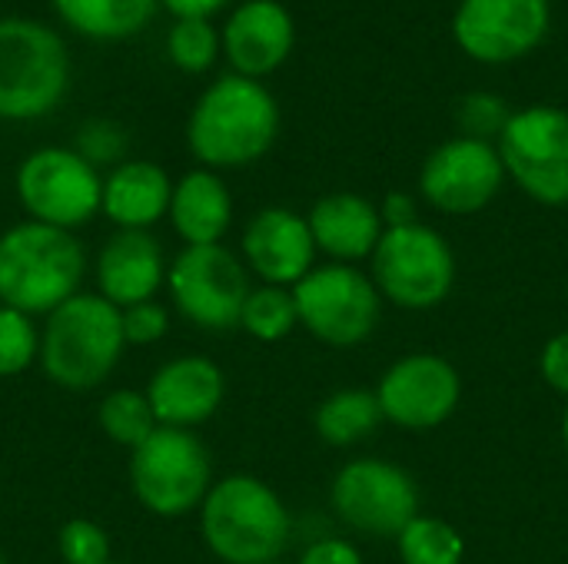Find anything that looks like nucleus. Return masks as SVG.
Listing matches in <instances>:
<instances>
[{
    "label": "nucleus",
    "mask_w": 568,
    "mask_h": 564,
    "mask_svg": "<svg viewBox=\"0 0 568 564\" xmlns=\"http://www.w3.org/2000/svg\"><path fill=\"white\" fill-rule=\"evenodd\" d=\"M280 136V103L263 80L216 76L193 103L186 146L206 170H243L260 163Z\"/></svg>",
    "instance_id": "1"
},
{
    "label": "nucleus",
    "mask_w": 568,
    "mask_h": 564,
    "mask_svg": "<svg viewBox=\"0 0 568 564\" xmlns=\"http://www.w3.org/2000/svg\"><path fill=\"white\" fill-rule=\"evenodd\" d=\"M196 515L203 545L223 564L280 562L293 535L286 502L250 472L216 479Z\"/></svg>",
    "instance_id": "2"
},
{
    "label": "nucleus",
    "mask_w": 568,
    "mask_h": 564,
    "mask_svg": "<svg viewBox=\"0 0 568 564\" xmlns=\"http://www.w3.org/2000/svg\"><path fill=\"white\" fill-rule=\"evenodd\" d=\"M87 253L67 229L23 219L0 233V306L50 316L80 293Z\"/></svg>",
    "instance_id": "3"
},
{
    "label": "nucleus",
    "mask_w": 568,
    "mask_h": 564,
    "mask_svg": "<svg viewBox=\"0 0 568 564\" xmlns=\"http://www.w3.org/2000/svg\"><path fill=\"white\" fill-rule=\"evenodd\" d=\"M126 352L123 319L100 293H77L43 319L40 369L67 392L103 386Z\"/></svg>",
    "instance_id": "4"
},
{
    "label": "nucleus",
    "mask_w": 568,
    "mask_h": 564,
    "mask_svg": "<svg viewBox=\"0 0 568 564\" xmlns=\"http://www.w3.org/2000/svg\"><path fill=\"white\" fill-rule=\"evenodd\" d=\"M70 90L63 37L33 17H0V120L27 123L53 113Z\"/></svg>",
    "instance_id": "5"
},
{
    "label": "nucleus",
    "mask_w": 568,
    "mask_h": 564,
    "mask_svg": "<svg viewBox=\"0 0 568 564\" xmlns=\"http://www.w3.org/2000/svg\"><path fill=\"white\" fill-rule=\"evenodd\" d=\"M130 489L156 519H183L200 512L213 489V459L203 439L190 429L160 425L130 452Z\"/></svg>",
    "instance_id": "6"
},
{
    "label": "nucleus",
    "mask_w": 568,
    "mask_h": 564,
    "mask_svg": "<svg viewBox=\"0 0 568 564\" xmlns=\"http://www.w3.org/2000/svg\"><path fill=\"white\" fill-rule=\"evenodd\" d=\"M369 279L376 283L383 302L426 312L453 296L456 253L449 239L426 223L386 229L369 256Z\"/></svg>",
    "instance_id": "7"
},
{
    "label": "nucleus",
    "mask_w": 568,
    "mask_h": 564,
    "mask_svg": "<svg viewBox=\"0 0 568 564\" xmlns=\"http://www.w3.org/2000/svg\"><path fill=\"white\" fill-rule=\"evenodd\" d=\"M423 495L416 479L389 462L359 455L339 465L329 482V509L343 529L373 542H396L399 532L423 515Z\"/></svg>",
    "instance_id": "8"
},
{
    "label": "nucleus",
    "mask_w": 568,
    "mask_h": 564,
    "mask_svg": "<svg viewBox=\"0 0 568 564\" xmlns=\"http://www.w3.org/2000/svg\"><path fill=\"white\" fill-rule=\"evenodd\" d=\"M300 326L329 349L369 342L383 322V296L369 273L343 263H323L293 286Z\"/></svg>",
    "instance_id": "9"
},
{
    "label": "nucleus",
    "mask_w": 568,
    "mask_h": 564,
    "mask_svg": "<svg viewBox=\"0 0 568 564\" xmlns=\"http://www.w3.org/2000/svg\"><path fill=\"white\" fill-rule=\"evenodd\" d=\"M13 189L27 219L67 233L87 226L103 206V176L73 146H40L27 153L17 166Z\"/></svg>",
    "instance_id": "10"
},
{
    "label": "nucleus",
    "mask_w": 568,
    "mask_h": 564,
    "mask_svg": "<svg viewBox=\"0 0 568 564\" xmlns=\"http://www.w3.org/2000/svg\"><path fill=\"white\" fill-rule=\"evenodd\" d=\"M250 289V269L223 243L183 246L166 269V293L173 309L203 332L240 329Z\"/></svg>",
    "instance_id": "11"
},
{
    "label": "nucleus",
    "mask_w": 568,
    "mask_h": 564,
    "mask_svg": "<svg viewBox=\"0 0 568 564\" xmlns=\"http://www.w3.org/2000/svg\"><path fill=\"white\" fill-rule=\"evenodd\" d=\"M506 176L539 206H568V110L532 103L513 113L496 143Z\"/></svg>",
    "instance_id": "12"
},
{
    "label": "nucleus",
    "mask_w": 568,
    "mask_h": 564,
    "mask_svg": "<svg viewBox=\"0 0 568 564\" xmlns=\"http://www.w3.org/2000/svg\"><path fill=\"white\" fill-rule=\"evenodd\" d=\"M506 166L496 143L449 136L429 150L419 166V196L443 216H476L506 186Z\"/></svg>",
    "instance_id": "13"
},
{
    "label": "nucleus",
    "mask_w": 568,
    "mask_h": 564,
    "mask_svg": "<svg viewBox=\"0 0 568 564\" xmlns=\"http://www.w3.org/2000/svg\"><path fill=\"white\" fill-rule=\"evenodd\" d=\"M383 419L403 432H433L463 406L459 369L436 352H409L396 359L376 382Z\"/></svg>",
    "instance_id": "14"
},
{
    "label": "nucleus",
    "mask_w": 568,
    "mask_h": 564,
    "mask_svg": "<svg viewBox=\"0 0 568 564\" xmlns=\"http://www.w3.org/2000/svg\"><path fill=\"white\" fill-rule=\"evenodd\" d=\"M552 27V0H459L453 13L456 47L489 66L516 63L539 50Z\"/></svg>",
    "instance_id": "15"
},
{
    "label": "nucleus",
    "mask_w": 568,
    "mask_h": 564,
    "mask_svg": "<svg viewBox=\"0 0 568 564\" xmlns=\"http://www.w3.org/2000/svg\"><path fill=\"white\" fill-rule=\"evenodd\" d=\"M316 256L306 216L290 206H266L243 226L240 259L266 286L293 289L316 269Z\"/></svg>",
    "instance_id": "16"
},
{
    "label": "nucleus",
    "mask_w": 568,
    "mask_h": 564,
    "mask_svg": "<svg viewBox=\"0 0 568 564\" xmlns=\"http://www.w3.org/2000/svg\"><path fill=\"white\" fill-rule=\"evenodd\" d=\"M223 57L250 80L273 76L296 47V20L280 0H243L223 23Z\"/></svg>",
    "instance_id": "17"
},
{
    "label": "nucleus",
    "mask_w": 568,
    "mask_h": 564,
    "mask_svg": "<svg viewBox=\"0 0 568 564\" xmlns=\"http://www.w3.org/2000/svg\"><path fill=\"white\" fill-rule=\"evenodd\" d=\"M143 392L156 425L193 432L220 412L226 399V376L206 356H176L150 376Z\"/></svg>",
    "instance_id": "18"
},
{
    "label": "nucleus",
    "mask_w": 568,
    "mask_h": 564,
    "mask_svg": "<svg viewBox=\"0 0 568 564\" xmlns=\"http://www.w3.org/2000/svg\"><path fill=\"white\" fill-rule=\"evenodd\" d=\"M166 269L170 263L153 233L116 229L93 263L97 293L116 309H130L136 302L156 299V293L166 286Z\"/></svg>",
    "instance_id": "19"
},
{
    "label": "nucleus",
    "mask_w": 568,
    "mask_h": 564,
    "mask_svg": "<svg viewBox=\"0 0 568 564\" xmlns=\"http://www.w3.org/2000/svg\"><path fill=\"white\" fill-rule=\"evenodd\" d=\"M306 223H310L316 253L326 256V263H343V266H356L369 259L386 233L379 203L353 189H336V193L320 196L310 206Z\"/></svg>",
    "instance_id": "20"
},
{
    "label": "nucleus",
    "mask_w": 568,
    "mask_h": 564,
    "mask_svg": "<svg viewBox=\"0 0 568 564\" xmlns=\"http://www.w3.org/2000/svg\"><path fill=\"white\" fill-rule=\"evenodd\" d=\"M173 180L153 160H123L103 176L100 213L116 229L150 233L170 213Z\"/></svg>",
    "instance_id": "21"
},
{
    "label": "nucleus",
    "mask_w": 568,
    "mask_h": 564,
    "mask_svg": "<svg viewBox=\"0 0 568 564\" xmlns=\"http://www.w3.org/2000/svg\"><path fill=\"white\" fill-rule=\"evenodd\" d=\"M183 246H216L233 226V193L216 170L196 166L173 183L170 213Z\"/></svg>",
    "instance_id": "22"
},
{
    "label": "nucleus",
    "mask_w": 568,
    "mask_h": 564,
    "mask_svg": "<svg viewBox=\"0 0 568 564\" xmlns=\"http://www.w3.org/2000/svg\"><path fill=\"white\" fill-rule=\"evenodd\" d=\"M57 17L87 40H126L136 37L153 17L160 0H50Z\"/></svg>",
    "instance_id": "23"
},
{
    "label": "nucleus",
    "mask_w": 568,
    "mask_h": 564,
    "mask_svg": "<svg viewBox=\"0 0 568 564\" xmlns=\"http://www.w3.org/2000/svg\"><path fill=\"white\" fill-rule=\"evenodd\" d=\"M383 422L386 419L373 389H336L313 412V429L320 442L329 449L359 445L373 439Z\"/></svg>",
    "instance_id": "24"
},
{
    "label": "nucleus",
    "mask_w": 568,
    "mask_h": 564,
    "mask_svg": "<svg viewBox=\"0 0 568 564\" xmlns=\"http://www.w3.org/2000/svg\"><path fill=\"white\" fill-rule=\"evenodd\" d=\"M396 555L403 564H463L466 562V539L446 519L416 515L399 532Z\"/></svg>",
    "instance_id": "25"
},
{
    "label": "nucleus",
    "mask_w": 568,
    "mask_h": 564,
    "mask_svg": "<svg viewBox=\"0 0 568 564\" xmlns=\"http://www.w3.org/2000/svg\"><path fill=\"white\" fill-rule=\"evenodd\" d=\"M97 425L103 429V435L113 445H123L126 452L143 445L160 429L156 416L146 402V392H136V389L106 392L103 402L97 406Z\"/></svg>",
    "instance_id": "26"
},
{
    "label": "nucleus",
    "mask_w": 568,
    "mask_h": 564,
    "mask_svg": "<svg viewBox=\"0 0 568 564\" xmlns=\"http://www.w3.org/2000/svg\"><path fill=\"white\" fill-rule=\"evenodd\" d=\"M240 329L256 342H283L293 329H300V312L293 289L286 286H253L240 316Z\"/></svg>",
    "instance_id": "27"
},
{
    "label": "nucleus",
    "mask_w": 568,
    "mask_h": 564,
    "mask_svg": "<svg viewBox=\"0 0 568 564\" xmlns=\"http://www.w3.org/2000/svg\"><path fill=\"white\" fill-rule=\"evenodd\" d=\"M220 53H223V37L213 27V20H203V17L173 20L166 33V57L176 70L193 73V76L206 73L213 70Z\"/></svg>",
    "instance_id": "28"
},
{
    "label": "nucleus",
    "mask_w": 568,
    "mask_h": 564,
    "mask_svg": "<svg viewBox=\"0 0 568 564\" xmlns=\"http://www.w3.org/2000/svg\"><path fill=\"white\" fill-rule=\"evenodd\" d=\"M40 362V326L33 316L0 306V379L23 376Z\"/></svg>",
    "instance_id": "29"
},
{
    "label": "nucleus",
    "mask_w": 568,
    "mask_h": 564,
    "mask_svg": "<svg viewBox=\"0 0 568 564\" xmlns=\"http://www.w3.org/2000/svg\"><path fill=\"white\" fill-rule=\"evenodd\" d=\"M513 113L516 110L499 93L473 90L456 103V126H459V136L483 140V143H499V136L509 126Z\"/></svg>",
    "instance_id": "30"
},
{
    "label": "nucleus",
    "mask_w": 568,
    "mask_h": 564,
    "mask_svg": "<svg viewBox=\"0 0 568 564\" xmlns=\"http://www.w3.org/2000/svg\"><path fill=\"white\" fill-rule=\"evenodd\" d=\"M57 552L63 564H110V535L90 519H70L57 532Z\"/></svg>",
    "instance_id": "31"
},
{
    "label": "nucleus",
    "mask_w": 568,
    "mask_h": 564,
    "mask_svg": "<svg viewBox=\"0 0 568 564\" xmlns=\"http://www.w3.org/2000/svg\"><path fill=\"white\" fill-rule=\"evenodd\" d=\"M73 150H77L87 163H93L97 170H100V166H110V170H113V166L123 163L126 133H123L120 123L103 120V116H93V120H87V123L77 130Z\"/></svg>",
    "instance_id": "32"
},
{
    "label": "nucleus",
    "mask_w": 568,
    "mask_h": 564,
    "mask_svg": "<svg viewBox=\"0 0 568 564\" xmlns=\"http://www.w3.org/2000/svg\"><path fill=\"white\" fill-rule=\"evenodd\" d=\"M120 319H123L126 346H136V349L156 346L170 332V309L163 302H156V299H146V302L130 306V309H120Z\"/></svg>",
    "instance_id": "33"
},
{
    "label": "nucleus",
    "mask_w": 568,
    "mask_h": 564,
    "mask_svg": "<svg viewBox=\"0 0 568 564\" xmlns=\"http://www.w3.org/2000/svg\"><path fill=\"white\" fill-rule=\"evenodd\" d=\"M539 376H542V382L556 396H562L568 402V329L556 332L542 346V352H539Z\"/></svg>",
    "instance_id": "34"
},
{
    "label": "nucleus",
    "mask_w": 568,
    "mask_h": 564,
    "mask_svg": "<svg viewBox=\"0 0 568 564\" xmlns=\"http://www.w3.org/2000/svg\"><path fill=\"white\" fill-rule=\"evenodd\" d=\"M296 564H363V555H359L356 542L339 539V535H326V539L310 542Z\"/></svg>",
    "instance_id": "35"
},
{
    "label": "nucleus",
    "mask_w": 568,
    "mask_h": 564,
    "mask_svg": "<svg viewBox=\"0 0 568 564\" xmlns=\"http://www.w3.org/2000/svg\"><path fill=\"white\" fill-rule=\"evenodd\" d=\"M379 216L386 229H399V226H413L423 223L419 219V199L406 189H389L379 203Z\"/></svg>",
    "instance_id": "36"
},
{
    "label": "nucleus",
    "mask_w": 568,
    "mask_h": 564,
    "mask_svg": "<svg viewBox=\"0 0 568 564\" xmlns=\"http://www.w3.org/2000/svg\"><path fill=\"white\" fill-rule=\"evenodd\" d=\"M230 0H160L163 10H170L176 20H186V17H203L210 20L213 13H220Z\"/></svg>",
    "instance_id": "37"
},
{
    "label": "nucleus",
    "mask_w": 568,
    "mask_h": 564,
    "mask_svg": "<svg viewBox=\"0 0 568 564\" xmlns=\"http://www.w3.org/2000/svg\"><path fill=\"white\" fill-rule=\"evenodd\" d=\"M559 435H562V445H566V452H568V402H566V409H562V422H559Z\"/></svg>",
    "instance_id": "38"
},
{
    "label": "nucleus",
    "mask_w": 568,
    "mask_h": 564,
    "mask_svg": "<svg viewBox=\"0 0 568 564\" xmlns=\"http://www.w3.org/2000/svg\"><path fill=\"white\" fill-rule=\"evenodd\" d=\"M270 564H286V562H270Z\"/></svg>",
    "instance_id": "39"
},
{
    "label": "nucleus",
    "mask_w": 568,
    "mask_h": 564,
    "mask_svg": "<svg viewBox=\"0 0 568 564\" xmlns=\"http://www.w3.org/2000/svg\"><path fill=\"white\" fill-rule=\"evenodd\" d=\"M0 564H7V562H3V555H0Z\"/></svg>",
    "instance_id": "40"
},
{
    "label": "nucleus",
    "mask_w": 568,
    "mask_h": 564,
    "mask_svg": "<svg viewBox=\"0 0 568 564\" xmlns=\"http://www.w3.org/2000/svg\"><path fill=\"white\" fill-rule=\"evenodd\" d=\"M110 564H123V562H110Z\"/></svg>",
    "instance_id": "41"
}]
</instances>
